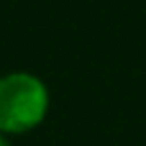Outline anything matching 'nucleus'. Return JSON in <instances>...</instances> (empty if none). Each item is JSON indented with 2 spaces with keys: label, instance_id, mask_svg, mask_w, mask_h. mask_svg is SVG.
<instances>
[{
  "label": "nucleus",
  "instance_id": "obj_1",
  "mask_svg": "<svg viewBox=\"0 0 146 146\" xmlns=\"http://www.w3.org/2000/svg\"><path fill=\"white\" fill-rule=\"evenodd\" d=\"M49 110V92L33 74L15 72L0 80V131L26 133L36 128Z\"/></svg>",
  "mask_w": 146,
  "mask_h": 146
},
{
  "label": "nucleus",
  "instance_id": "obj_2",
  "mask_svg": "<svg viewBox=\"0 0 146 146\" xmlns=\"http://www.w3.org/2000/svg\"><path fill=\"white\" fill-rule=\"evenodd\" d=\"M0 146H10V144H8V141H5V139H3V136H0Z\"/></svg>",
  "mask_w": 146,
  "mask_h": 146
}]
</instances>
